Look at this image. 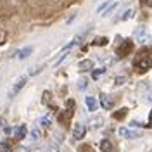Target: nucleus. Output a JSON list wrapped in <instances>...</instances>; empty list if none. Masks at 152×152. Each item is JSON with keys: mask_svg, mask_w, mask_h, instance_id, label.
Instances as JSON below:
<instances>
[{"mask_svg": "<svg viewBox=\"0 0 152 152\" xmlns=\"http://www.w3.org/2000/svg\"><path fill=\"white\" fill-rule=\"evenodd\" d=\"M5 37H7L5 29H2V28H0V43H2V42H5Z\"/></svg>", "mask_w": 152, "mask_h": 152, "instance_id": "obj_27", "label": "nucleus"}, {"mask_svg": "<svg viewBox=\"0 0 152 152\" xmlns=\"http://www.w3.org/2000/svg\"><path fill=\"white\" fill-rule=\"evenodd\" d=\"M86 133V126L83 123H76L75 128H73V138L75 140H81L83 137H85Z\"/></svg>", "mask_w": 152, "mask_h": 152, "instance_id": "obj_6", "label": "nucleus"}, {"mask_svg": "<svg viewBox=\"0 0 152 152\" xmlns=\"http://www.w3.org/2000/svg\"><path fill=\"white\" fill-rule=\"evenodd\" d=\"M118 5H119V4H118V2H111V4H109V5H107V12H102V16H104V18H107V16H111V14H113L114 10H116V7H118Z\"/></svg>", "mask_w": 152, "mask_h": 152, "instance_id": "obj_15", "label": "nucleus"}, {"mask_svg": "<svg viewBox=\"0 0 152 152\" xmlns=\"http://www.w3.org/2000/svg\"><path fill=\"white\" fill-rule=\"evenodd\" d=\"M135 67H137V71L138 73H147L149 69L152 67V57H138L137 61H135Z\"/></svg>", "mask_w": 152, "mask_h": 152, "instance_id": "obj_2", "label": "nucleus"}, {"mask_svg": "<svg viewBox=\"0 0 152 152\" xmlns=\"http://www.w3.org/2000/svg\"><path fill=\"white\" fill-rule=\"evenodd\" d=\"M149 126L152 128V114H151V123H149Z\"/></svg>", "mask_w": 152, "mask_h": 152, "instance_id": "obj_33", "label": "nucleus"}, {"mask_svg": "<svg viewBox=\"0 0 152 152\" xmlns=\"http://www.w3.org/2000/svg\"><path fill=\"white\" fill-rule=\"evenodd\" d=\"M133 38L138 43H147L151 40V31H149L147 26H138V28L133 31Z\"/></svg>", "mask_w": 152, "mask_h": 152, "instance_id": "obj_1", "label": "nucleus"}, {"mask_svg": "<svg viewBox=\"0 0 152 152\" xmlns=\"http://www.w3.org/2000/svg\"><path fill=\"white\" fill-rule=\"evenodd\" d=\"M0 126H2V128H5V126H7V121H5V118H2V119H0Z\"/></svg>", "mask_w": 152, "mask_h": 152, "instance_id": "obj_31", "label": "nucleus"}, {"mask_svg": "<svg viewBox=\"0 0 152 152\" xmlns=\"http://www.w3.org/2000/svg\"><path fill=\"white\" fill-rule=\"evenodd\" d=\"M102 124H104V119L100 116H97V118L92 119V128H102Z\"/></svg>", "mask_w": 152, "mask_h": 152, "instance_id": "obj_17", "label": "nucleus"}, {"mask_svg": "<svg viewBox=\"0 0 152 152\" xmlns=\"http://www.w3.org/2000/svg\"><path fill=\"white\" fill-rule=\"evenodd\" d=\"M29 54H33V47H24V48H19L18 52L14 54V56L18 57V59H26Z\"/></svg>", "mask_w": 152, "mask_h": 152, "instance_id": "obj_11", "label": "nucleus"}, {"mask_svg": "<svg viewBox=\"0 0 152 152\" xmlns=\"http://www.w3.org/2000/svg\"><path fill=\"white\" fill-rule=\"evenodd\" d=\"M94 45H107V38H105V37L97 38V40L94 42Z\"/></svg>", "mask_w": 152, "mask_h": 152, "instance_id": "obj_24", "label": "nucleus"}, {"mask_svg": "<svg viewBox=\"0 0 152 152\" xmlns=\"http://www.w3.org/2000/svg\"><path fill=\"white\" fill-rule=\"evenodd\" d=\"M104 71H105V69H97V71H94V78H95V80H97L99 76H100V75H102V73H104Z\"/></svg>", "mask_w": 152, "mask_h": 152, "instance_id": "obj_28", "label": "nucleus"}, {"mask_svg": "<svg viewBox=\"0 0 152 152\" xmlns=\"http://www.w3.org/2000/svg\"><path fill=\"white\" fill-rule=\"evenodd\" d=\"M121 83H124V78H123V76H121V78H118V80H116V85H121Z\"/></svg>", "mask_w": 152, "mask_h": 152, "instance_id": "obj_32", "label": "nucleus"}, {"mask_svg": "<svg viewBox=\"0 0 152 152\" xmlns=\"http://www.w3.org/2000/svg\"><path fill=\"white\" fill-rule=\"evenodd\" d=\"M80 71H90L92 67H94V61H90V59H85V61H81L80 62Z\"/></svg>", "mask_w": 152, "mask_h": 152, "instance_id": "obj_14", "label": "nucleus"}, {"mask_svg": "<svg viewBox=\"0 0 152 152\" xmlns=\"http://www.w3.org/2000/svg\"><path fill=\"white\" fill-rule=\"evenodd\" d=\"M50 121H52L50 114H45V116H42V118H40V121H38V123L42 124V126H45V128H48V126H50Z\"/></svg>", "mask_w": 152, "mask_h": 152, "instance_id": "obj_16", "label": "nucleus"}, {"mask_svg": "<svg viewBox=\"0 0 152 152\" xmlns=\"http://www.w3.org/2000/svg\"><path fill=\"white\" fill-rule=\"evenodd\" d=\"M133 16H135V10H133V9H128V10H124V14L121 16V21H126V19L133 18Z\"/></svg>", "mask_w": 152, "mask_h": 152, "instance_id": "obj_19", "label": "nucleus"}, {"mask_svg": "<svg viewBox=\"0 0 152 152\" xmlns=\"http://www.w3.org/2000/svg\"><path fill=\"white\" fill-rule=\"evenodd\" d=\"M75 114V100H67L66 102V111L62 114H59V121L62 124H67V121L71 119V116Z\"/></svg>", "mask_w": 152, "mask_h": 152, "instance_id": "obj_3", "label": "nucleus"}, {"mask_svg": "<svg viewBox=\"0 0 152 152\" xmlns=\"http://www.w3.org/2000/svg\"><path fill=\"white\" fill-rule=\"evenodd\" d=\"M126 113H128V109L124 107V109H121V111H118V113H114V114H113V118H114V119H123L124 116H126Z\"/></svg>", "mask_w": 152, "mask_h": 152, "instance_id": "obj_18", "label": "nucleus"}, {"mask_svg": "<svg viewBox=\"0 0 152 152\" xmlns=\"http://www.w3.org/2000/svg\"><path fill=\"white\" fill-rule=\"evenodd\" d=\"M67 56H69V50H64V52H62V56H61V57L56 61V66H59V64H61V62H62V61H64Z\"/></svg>", "mask_w": 152, "mask_h": 152, "instance_id": "obj_25", "label": "nucleus"}, {"mask_svg": "<svg viewBox=\"0 0 152 152\" xmlns=\"http://www.w3.org/2000/svg\"><path fill=\"white\" fill-rule=\"evenodd\" d=\"M100 151H102V152H113L114 151L113 142H111V140H107V138L100 140Z\"/></svg>", "mask_w": 152, "mask_h": 152, "instance_id": "obj_12", "label": "nucleus"}, {"mask_svg": "<svg viewBox=\"0 0 152 152\" xmlns=\"http://www.w3.org/2000/svg\"><path fill=\"white\" fill-rule=\"evenodd\" d=\"M7 4H12V5H16V4H21V2H24V0H5Z\"/></svg>", "mask_w": 152, "mask_h": 152, "instance_id": "obj_29", "label": "nucleus"}, {"mask_svg": "<svg viewBox=\"0 0 152 152\" xmlns=\"http://www.w3.org/2000/svg\"><path fill=\"white\" fill-rule=\"evenodd\" d=\"M0 152H10V143L9 142H2L0 143Z\"/></svg>", "mask_w": 152, "mask_h": 152, "instance_id": "obj_22", "label": "nucleus"}, {"mask_svg": "<svg viewBox=\"0 0 152 152\" xmlns=\"http://www.w3.org/2000/svg\"><path fill=\"white\" fill-rule=\"evenodd\" d=\"M26 83H28V76H21L18 81L12 85V88H10V92H9V97H10V99H12V97H16V95H18L19 92L23 90V86L26 85Z\"/></svg>", "mask_w": 152, "mask_h": 152, "instance_id": "obj_4", "label": "nucleus"}, {"mask_svg": "<svg viewBox=\"0 0 152 152\" xmlns=\"http://www.w3.org/2000/svg\"><path fill=\"white\" fill-rule=\"evenodd\" d=\"M85 104H86V109L90 111V113H94V111H97V99L95 97H85Z\"/></svg>", "mask_w": 152, "mask_h": 152, "instance_id": "obj_10", "label": "nucleus"}, {"mask_svg": "<svg viewBox=\"0 0 152 152\" xmlns=\"http://www.w3.org/2000/svg\"><path fill=\"white\" fill-rule=\"evenodd\" d=\"M100 105L104 107V109H113L114 107V99L111 95L107 94H100Z\"/></svg>", "mask_w": 152, "mask_h": 152, "instance_id": "obj_8", "label": "nucleus"}, {"mask_svg": "<svg viewBox=\"0 0 152 152\" xmlns=\"http://www.w3.org/2000/svg\"><path fill=\"white\" fill-rule=\"evenodd\" d=\"M43 152H59V145L57 143H48Z\"/></svg>", "mask_w": 152, "mask_h": 152, "instance_id": "obj_20", "label": "nucleus"}, {"mask_svg": "<svg viewBox=\"0 0 152 152\" xmlns=\"http://www.w3.org/2000/svg\"><path fill=\"white\" fill-rule=\"evenodd\" d=\"M132 50H133V42L132 40H124V42H121V45L118 47L116 54H118L119 57H124V56H128Z\"/></svg>", "mask_w": 152, "mask_h": 152, "instance_id": "obj_5", "label": "nucleus"}, {"mask_svg": "<svg viewBox=\"0 0 152 152\" xmlns=\"http://www.w3.org/2000/svg\"><path fill=\"white\" fill-rule=\"evenodd\" d=\"M78 152H94V149H92L90 145H81V147L78 149Z\"/></svg>", "mask_w": 152, "mask_h": 152, "instance_id": "obj_26", "label": "nucleus"}, {"mask_svg": "<svg viewBox=\"0 0 152 152\" xmlns=\"http://www.w3.org/2000/svg\"><path fill=\"white\" fill-rule=\"evenodd\" d=\"M119 135L124 137V138H138V137H140L138 132H133L130 128H119Z\"/></svg>", "mask_w": 152, "mask_h": 152, "instance_id": "obj_9", "label": "nucleus"}, {"mask_svg": "<svg viewBox=\"0 0 152 152\" xmlns=\"http://www.w3.org/2000/svg\"><path fill=\"white\" fill-rule=\"evenodd\" d=\"M111 2H113V0H107V2H104V4H102V5H100L99 9H97V14H102V12H104V10L107 9V5H109Z\"/></svg>", "mask_w": 152, "mask_h": 152, "instance_id": "obj_23", "label": "nucleus"}, {"mask_svg": "<svg viewBox=\"0 0 152 152\" xmlns=\"http://www.w3.org/2000/svg\"><path fill=\"white\" fill-rule=\"evenodd\" d=\"M86 85H88V80H86V78H80V80H78V88H80V90L86 88Z\"/></svg>", "mask_w": 152, "mask_h": 152, "instance_id": "obj_21", "label": "nucleus"}, {"mask_svg": "<svg viewBox=\"0 0 152 152\" xmlns=\"http://www.w3.org/2000/svg\"><path fill=\"white\" fill-rule=\"evenodd\" d=\"M29 138H31V145H37V143L42 140V133H40V130H38V128H33Z\"/></svg>", "mask_w": 152, "mask_h": 152, "instance_id": "obj_13", "label": "nucleus"}, {"mask_svg": "<svg viewBox=\"0 0 152 152\" xmlns=\"http://www.w3.org/2000/svg\"><path fill=\"white\" fill-rule=\"evenodd\" d=\"M143 5H147V7H152V0H142Z\"/></svg>", "mask_w": 152, "mask_h": 152, "instance_id": "obj_30", "label": "nucleus"}, {"mask_svg": "<svg viewBox=\"0 0 152 152\" xmlns=\"http://www.w3.org/2000/svg\"><path fill=\"white\" fill-rule=\"evenodd\" d=\"M14 138L16 140H23V138H26L28 137V128L24 126V124H19L18 128H14Z\"/></svg>", "mask_w": 152, "mask_h": 152, "instance_id": "obj_7", "label": "nucleus"}]
</instances>
